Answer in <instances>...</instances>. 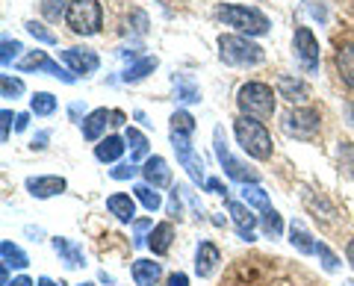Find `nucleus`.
I'll return each mask as SVG.
<instances>
[{"label":"nucleus","mask_w":354,"mask_h":286,"mask_svg":"<svg viewBox=\"0 0 354 286\" xmlns=\"http://www.w3.org/2000/svg\"><path fill=\"white\" fill-rule=\"evenodd\" d=\"M48 139H50V133H48V130H41V133H39L36 139H32V148H36V151L48 148Z\"/></svg>","instance_id":"48"},{"label":"nucleus","mask_w":354,"mask_h":286,"mask_svg":"<svg viewBox=\"0 0 354 286\" xmlns=\"http://www.w3.org/2000/svg\"><path fill=\"white\" fill-rule=\"evenodd\" d=\"M213 151H216V157H218V162H221V169H225V174H227L230 180H236V183H242V186H248V183H257V180H260V178H257V171L248 169L245 162L236 160L234 153H230L227 139H225V130H221V127L213 130Z\"/></svg>","instance_id":"6"},{"label":"nucleus","mask_w":354,"mask_h":286,"mask_svg":"<svg viewBox=\"0 0 354 286\" xmlns=\"http://www.w3.org/2000/svg\"><path fill=\"white\" fill-rule=\"evenodd\" d=\"M133 198L145 207L148 213H157L160 207H162V198H160V192L153 189V186H148V183H139V186H133Z\"/></svg>","instance_id":"28"},{"label":"nucleus","mask_w":354,"mask_h":286,"mask_svg":"<svg viewBox=\"0 0 354 286\" xmlns=\"http://www.w3.org/2000/svg\"><path fill=\"white\" fill-rule=\"evenodd\" d=\"M278 97L290 101L292 106L304 104L310 97V86H307V80H301V77H295V74H281L278 77Z\"/></svg>","instance_id":"14"},{"label":"nucleus","mask_w":354,"mask_h":286,"mask_svg":"<svg viewBox=\"0 0 354 286\" xmlns=\"http://www.w3.org/2000/svg\"><path fill=\"white\" fill-rule=\"evenodd\" d=\"M351 286H354V283H351Z\"/></svg>","instance_id":"58"},{"label":"nucleus","mask_w":354,"mask_h":286,"mask_svg":"<svg viewBox=\"0 0 354 286\" xmlns=\"http://www.w3.org/2000/svg\"><path fill=\"white\" fill-rule=\"evenodd\" d=\"M68 3H71V0H41L39 9H41L44 21H50V24H59V21L68 15Z\"/></svg>","instance_id":"30"},{"label":"nucleus","mask_w":354,"mask_h":286,"mask_svg":"<svg viewBox=\"0 0 354 286\" xmlns=\"http://www.w3.org/2000/svg\"><path fill=\"white\" fill-rule=\"evenodd\" d=\"M0 92H3V97H21L24 95V83L18 80V77H12V74H3L0 77Z\"/></svg>","instance_id":"38"},{"label":"nucleus","mask_w":354,"mask_h":286,"mask_svg":"<svg viewBox=\"0 0 354 286\" xmlns=\"http://www.w3.org/2000/svg\"><path fill=\"white\" fill-rule=\"evenodd\" d=\"M165 286H189V278H186L183 271H174V274H169V283Z\"/></svg>","instance_id":"47"},{"label":"nucleus","mask_w":354,"mask_h":286,"mask_svg":"<svg viewBox=\"0 0 354 286\" xmlns=\"http://www.w3.org/2000/svg\"><path fill=\"white\" fill-rule=\"evenodd\" d=\"M65 189H68V180H65V178H57V174L27 178V192H30L32 198H39V201H44V198H53V195H62Z\"/></svg>","instance_id":"13"},{"label":"nucleus","mask_w":354,"mask_h":286,"mask_svg":"<svg viewBox=\"0 0 354 286\" xmlns=\"http://www.w3.org/2000/svg\"><path fill=\"white\" fill-rule=\"evenodd\" d=\"M334 65H337V74L339 80L354 89V41H346V45L337 48V57H334Z\"/></svg>","instance_id":"19"},{"label":"nucleus","mask_w":354,"mask_h":286,"mask_svg":"<svg viewBox=\"0 0 354 286\" xmlns=\"http://www.w3.org/2000/svg\"><path fill=\"white\" fill-rule=\"evenodd\" d=\"M21 50H24V45H21L18 39L3 36V41H0V62H3V68H9V65H12V59L18 57Z\"/></svg>","instance_id":"37"},{"label":"nucleus","mask_w":354,"mask_h":286,"mask_svg":"<svg viewBox=\"0 0 354 286\" xmlns=\"http://www.w3.org/2000/svg\"><path fill=\"white\" fill-rule=\"evenodd\" d=\"M18 71L21 74H50V77H57V80H62V83H77V74L71 71V68H62V65L57 62V59H50L44 50H30L24 59L18 62Z\"/></svg>","instance_id":"9"},{"label":"nucleus","mask_w":354,"mask_h":286,"mask_svg":"<svg viewBox=\"0 0 354 286\" xmlns=\"http://www.w3.org/2000/svg\"><path fill=\"white\" fill-rule=\"evenodd\" d=\"M346 115H348V124L354 127V101H351V104L346 106Z\"/></svg>","instance_id":"54"},{"label":"nucleus","mask_w":354,"mask_h":286,"mask_svg":"<svg viewBox=\"0 0 354 286\" xmlns=\"http://www.w3.org/2000/svg\"><path fill=\"white\" fill-rule=\"evenodd\" d=\"M106 210L113 213L118 222L130 225L133 218H136V198H130V195H124V192H115V195L106 198Z\"/></svg>","instance_id":"18"},{"label":"nucleus","mask_w":354,"mask_h":286,"mask_svg":"<svg viewBox=\"0 0 354 286\" xmlns=\"http://www.w3.org/2000/svg\"><path fill=\"white\" fill-rule=\"evenodd\" d=\"M180 195H183V186H174V189H171V198H169V216H174V218H180V216H183Z\"/></svg>","instance_id":"43"},{"label":"nucleus","mask_w":354,"mask_h":286,"mask_svg":"<svg viewBox=\"0 0 354 286\" xmlns=\"http://www.w3.org/2000/svg\"><path fill=\"white\" fill-rule=\"evenodd\" d=\"M65 24H68L71 32H77V36H95V32H101V27H104L101 0H71Z\"/></svg>","instance_id":"5"},{"label":"nucleus","mask_w":354,"mask_h":286,"mask_svg":"<svg viewBox=\"0 0 354 286\" xmlns=\"http://www.w3.org/2000/svg\"><path fill=\"white\" fill-rule=\"evenodd\" d=\"M260 227H263V233L266 236H281L283 233V218L278 210H266L260 216Z\"/></svg>","instance_id":"35"},{"label":"nucleus","mask_w":354,"mask_h":286,"mask_svg":"<svg viewBox=\"0 0 354 286\" xmlns=\"http://www.w3.org/2000/svg\"><path fill=\"white\" fill-rule=\"evenodd\" d=\"M227 213L236 225V233L245 242H254V227L260 225V216H254L245 201H227Z\"/></svg>","instance_id":"12"},{"label":"nucleus","mask_w":354,"mask_h":286,"mask_svg":"<svg viewBox=\"0 0 354 286\" xmlns=\"http://www.w3.org/2000/svg\"><path fill=\"white\" fill-rule=\"evenodd\" d=\"M337 160H339V171L354 180V142H339L337 145Z\"/></svg>","instance_id":"33"},{"label":"nucleus","mask_w":354,"mask_h":286,"mask_svg":"<svg viewBox=\"0 0 354 286\" xmlns=\"http://www.w3.org/2000/svg\"><path fill=\"white\" fill-rule=\"evenodd\" d=\"M53 251H57L59 260H62L68 269H80V266H86V257H83L80 245H77V242H71V239L57 236V239H53Z\"/></svg>","instance_id":"20"},{"label":"nucleus","mask_w":354,"mask_h":286,"mask_svg":"<svg viewBox=\"0 0 354 286\" xmlns=\"http://www.w3.org/2000/svg\"><path fill=\"white\" fill-rule=\"evenodd\" d=\"M292 50H295L298 65H301L307 74L319 71V65H322V53H319V39L313 36V30H310V27H295V32H292Z\"/></svg>","instance_id":"8"},{"label":"nucleus","mask_w":354,"mask_h":286,"mask_svg":"<svg viewBox=\"0 0 354 286\" xmlns=\"http://www.w3.org/2000/svg\"><path fill=\"white\" fill-rule=\"evenodd\" d=\"M18 115H12V109H3L0 113V142H9V133H12V121Z\"/></svg>","instance_id":"42"},{"label":"nucleus","mask_w":354,"mask_h":286,"mask_svg":"<svg viewBox=\"0 0 354 286\" xmlns=\"http://www.w3.org/2000/svg\"><path fill=\"white\" fill-rule=\"evenodd\" d=\"M62 62L77 74V77H88L101 68V57L88 48H65L62 50Z\"/></svg>","instance_id":"11"},{"label":"nucleus","mask_w":354,"mask_h":286,"mask_svg":"<svg viewBox=\"0 0 354 286\" xmlns=\"http://www.w3.org/2000/svg\"><path fill=\"white\" fill-rule=\"evenodd\" d=\"M316 254H319V263H322V269H325V271H337V269H339L337 254L325 245V242H319V245H316Z\"/></svg>","instance_id":"40"},{"label":"nucleus","mask_w":354,"mask_h":286,"mask_svg":"<svg viewBox=\"0 0 354 286\" xmlns=\"http://www.w3.org/2000/svg\"><path fill=\"white\" fill-rule=\"evenodd\" d=\"M151 225H153L151 218H139V222L133 225V230H136V239H133V245H145V230H148Z\"/></svg>","instance_id":"44"},{"label":"nucleus","mask_w":354,"mask_h":286,"mask_svg":"<svg viewBox=\"0 0 354 286\" xmlns=\"http://www.w3.org/2000/svg\"><path fill=\"white\" fill-rule=\"evenodd\" d=\"M242 201H245L248 207H257L260 213L266 210H272V204H269V195H266L257 183H248V186H242Z\"/></svg>","instance_id":"31"},{"label":"nucleus","mask_w":354,"mask_h":286,"mask_svg":"<svg viewBox=\"0 0 354 286\" xmlns=\"http://www.w3.org/2000/svg\"><path fill=\"white\" fill-rule=\"evenodd\" d=\"M346 257H348V263H351V269H354V239L348 242V248H346Z\"/></svg>","instance_id":"53"},{"label":"nucleus","mask_w":354,"mask_h":286,"mask_svg":"<svg viewBox=\"0 0 354 286\" xmlns=\"http://www.w3.org/2000/svg\"><path fill=\"white\" fill-rule=\"evenodd\" d=\"M9 283H12V280H9V269L3 266V269H0V286H9Z\"/></svg>","instance_id":"52"},{"label":"nucleus","mask_w":354,"mask_h":286,"mask_svg":"<svg viewBox=\"0 0 354 286\" xmlns=\"http://www.w3.org/2000/svg\"><path fill=\"white\" fill-rule=\"evenodd\" d=\"M319 127H322V115H319V109H313V106H292L290 113L283 115V130L301 142L313 139L319 133Z\"/></svg>","instance_id":"7"},{"label":"nucleus","mask_w":354,"mask_h":286,"mask_svg":"<svg viewBox=\"0 0 354 286\" xmlns=\"http://www.w3.org/2000/svg\"><path fill=\"white\" fill-rule=\"evenodd\" d=\"M204 189L207 192H213V195H227V186L221 183L218 178H207V183H204Z\"/></svg>","instance_id":"46"},{"label":"nucleus","mask_w":354,"mask_h":286,"mask_svg":"<svg viewBox=\"0 0 354 286\" xmlns=\"http://www.w3.org/2000/svg\"><path fill=\"white\" fill-rule=\"evenodd\" d=\"M290 242H292L298 251H301V254H316V242H313V236H310L298 222L290 225Z\"/></svg>","instance_id":"32"},{"label":"nucleus","mask_w":354,"mask_h":286,"mask_svg":"<svg viewBox=\"0 0 354 286\" xmlns=\"http://www.w3.org/2000/svg\"><path fill=\"white\" fill-rule=\"evenodd\" d=\"M218 59L225 65H234V68H257V65L266 59V53L257 41H251L248 36L221 32L218 36Z\"/></svg>","instance_id":"1"},{"label":"nucleus","mask_w":354,"mask_h":286,"mask_svg":"<svg viewBox=\"0 0 354 286\" xmlns=\"http://www.w3.org/2000/svg\"><path fill=\"white\" fill-rule=\"evenodd\" d=\"M30 113L39 115V118H48L57 113V97H53L50 92H36L30 97Z\"/></svg>","instance_id":"29"},{"label":"nucleus","mask_w":354,"mask_h":286,"mask_svg":"<svg viewBox=\"0 0 354 286\" xmlns=\"http://www.w3.org/2000/svg\"><path fill=\"white\" fill-rule=\"evenodd\" d=\"M221 263V254L213 242H201L195 251V274L198 278H209V274L216 271V266Z\"/></svg>","instance_id":"17"},{"label":"nucleus","mask_w":354,"mask_h":286,"mask_svg":"<svg viewBox=\"0 0 354 286\" xmlns=\"http://www.w3.org/2000/svg\"><path fill=\"white\" fill-rule=\"evenodd\" d=\"M124 142L130 148V162H139V160H148V139L142 130L136 127H127L124 130Z\"/></svg>","instance_id":"26"},{"label":"nucleus","mask_w":354,"mask_h":286,"mask_svg":"<svg viewBox=\"0 0 354 286\" xmlns=\"http://www.w3.org/2000/svg\"><path fill=\"white\" fill-rule=\"evenodd\" d=\"M216 18L225 21L227 27H234L239 36H266L272 30V21L266 18L260 9L254 6H242V3H221L216 9Z\"/></svg>","instance_id":"2"},{"label":"nucleus","mask_w":354,"mask_h":286,"mask_svg":"<svg viewBox=\"0 0 354 286\" xmlns=\"http://www.w3.org/2000/svg\"><path fill=\"white\" fill-rule=\"evenodd\" d=\"M304 12L319 21V24H328V6H325V0H304Z\"/></svg>","instance_id":"39"},{"label":"nucleus","mask_w":354,"mask_h":286,"mask_svg":"<svg viewBox=\"0 0 354 286\" xmlns=\"http://www.w3.org/2000/svg\"><path fill=\"white\" fill-rule=\"evenodd\" d=\"M0 260H3L6 269H9V266H12V269H27V266H30V257H27L18 245H12L9 239L0 242Z\"/></svg>","instance_id":"27"},{"label":"nucleus","mask_w":354,"mask_h":286,"mask_svg":"<svg viewBox=\"0 0 354 286\" xmlns=\"http://www.w3.org/2000/svg\"><path fill=\"white\" fill-rule=\"evenodd\" d=\"M162 278V266L153 260H136L133 263V280L136 286H160Z\"/></svg>","instance_id":"21"},{"label":"nucleus","mask_w":354,"mask_h":286,"mask_svg":"<svg viewBox=\"0 0 354 286\" xmlns=\"http://www.w3.org/2000/svg\"><path fill=\"white\" fill-rule=\"evenodd\" d=\"M169 121H171V133H177V136H192L195 133V118L186 113V109H177Z\"/></svg>","instance_id":"34"},{"label":"nucleus","mask_w":354,"mask_h":286,"mask_svg":"<svg viewBox=\"0 0 354 286\" xmlns=\"http://www.w3.org/2000/svg\"><path fill=\"white\" fill-rule=\"evenodd\" d=\"M171 136V148L177 153V162L186 169V174L192 178V183L204 186L207 183V174H204V160L195 153L192 148V136H177V133H169Z\"/></svg>","instance_id":"10"},{"label":"nucleus","mask_w":354,"mask_h":286,"mask_svg":"<svg viewBox=\"0 0 354 286\" xmlns=\"http://www.w3.org/2000/svg\"><path fill=\"white\" fill-rule=\"evenodd\" d=\"M171 83H174V92H177V101H183V104H201V89H198L195 77H189V74H174Z\"/></svg>","instance_id":"23"},{"label":"nucleus","mask_w":354,"mask_h":286,"mask_svg":"<svg viewBox=\"0 0 354 286\" xmlns=\"http://www.w3.org/2000/svg\"><path fill=\"white\" fill-rule=\"evenodd\" d=\"M24 30H27L36 41H41V45H57V32L48 30V27L41 24V21H24Z\"/></svg>","instance_id":"36"},{"label":"nucleus","mask_w":354,"mask_h":286,"mask_svg":"<svg viewBox=\"0 0 354 286\" xmlns=\"http://www.w3.org/2000/svg\"><path fill=\"white\" fill-rule=\"evenodd\" d=\"M9 286H36V283H32L30 278H24V274H21V278H15V280L9 283Z\"/></svg>","instance_id":"51"},{"label":"nucleus","mask_w":354,"mask_h":286,"mask_svg":"<svg viewBox=\"0 0 354 286\" xmlns=\"http://www.w3.org/2000/svg\"><path fill=\"white\" fill-rule=\"evenodd\" d=\"M77 286H95V283H77Z\"/></svg>","instance_id":"57"},{"label":"nucleus","mask_w":354,"mask_h":286,"mask_svg":"<svg viewBox=\"0 0 354 286\" xmlns=\"http://www.w3.org/2000/svg\"><path fill=\"white\" fill-rule=\"evenodd\" d=\"M133 24H136L133 30H136L139 36H145V32H148V15L142 12V9H133Z\"/></svg>","instance_id":"45"},{"label":"nucleus","mask_w":354,"mask_h":286,"mask_svg":"<svg viewBox=\"0 0 354 286\" xmlns=\"http://www.w3.org/2000/svg\"><path fill=\"white\" fill-rule=\"evenodd\" d=\"M139 171H142V169L136 166V162H124V166L109 169V178H113V180H133Z\"/></svg>","instance_id":"41"},{"label":"nucleus","mask_w":354,"mask_h":286,"mask_svg":"<svg viewBox=\"0 0 354 286\" xmlns=\"http://www.w3.org/2000/svg\"><path fill=\"white\" fill-rule=\"evenodd\" d=\"M80 113H83V104H80V101H74V104L68 106V115H71V121H80Z\"/></svg>","instance_id":"50"},{"label":"nucleus","mask_w":354,"mask_h":286,"mask_svg":"<svg viewBox=\"0 0 354 286\" xmlns=\"http://www.w3.org/2000/svg\"><path fill=\"white\" fill-rule=\"evenodd\" d=\"M274 97H278V92H274L272 86L251 80V83H245V86H239V92H236V106H239L242 115L266 121V118L274 115Z\"/></svg>","instance_id":"4"},{"label":"nucleus","mask_w":354,"mask_h":286,"mask_svg":"<svg viewBox=\"0 0 354 286\" xmlns=\"http://www.w3.org/2000/svg\"><path fill=\"white\" fill-rule=\"evenodd\" d=\"M109 118H113V113H109V109H92V113H88V115L80 121L83 139H86V142H101L106 124H113Z\"/></svg>","instance_id":"16"},{"label":"nucleus","mask_w":354,"mask_h":286,"mask_svg":"<svg viewBox=\"0 0 354 286\" xmlns=\"http://www.w3.org/2000/svg\"><path fill=\"white\" fill-rule=\"evenodd\" d=\"M234 133H236V142H239V148L248 153V157L254 160H269L272 157V136H269V130H266L263 121L257 118H248V115H239L234 121Z\"/></svg>","instance_id":"3"},{"label":"nucleus","mask_w":354,"mask_h":286,"mask_svg":"<svg viewBox=\"0 0 354 286\" xmlns=\"http://www.w3.org/2000/svg\"><path fill=\"white\" fill-rule=\"evenodd\" d=\"M124 148H127V142L121 136H104L95 145V160L97 162H118L121 153H124Z\"/></svg>","instance_id":"22"},{"label":"nucleus","mask_w":354,"mask_h":286,"mask_svg":"<svg viewBox=\"0 0 354 286\" xmlns=\"http://www.w3.org/2000/svg\"><path fill=\"white\" fill-rule=\"evenodd\" d=\"M142 178H145V183L153 186V189H165V186H171V169L162 157L153 153V157L145 160V166H142Z\"/></svg>","instance_id":"15"},{"label":"nucleus","mask_w":354,"mask_h":286,"mask_svg":"<svg viewBox=\"0 0 354 286\" xmlns=\"http://www.w3.org/2000/svg\"><path fill=\"white\" fill-rule=\"evenodd\" d=\"M171 239H174V227L169 222H160V225H153L151 230V236H148V248L153 251V254H169V248H171Z\"/></svg>","instance_id":"24"},{"label":"nucleus","mask_w":354,"mask_h":286,"mask_svg":"<svg viewBox=\"0 0 354 286\" xmlns=\"http://www.w3.org/2000/svg\"><path fill=\"white\" fill-rule=\"evenodd\" d=\"M113 124H124V113H113Z\"/></svg>","instance_id":"55"},{"label":"nucleus","mask_w":354,"mask_h":286,"mask_svg":"<svg viewBox=\"0 0 354 286\" xmlns=\"http://www.w3.org/2000/svg\"><path fill=\"white\" fill-rule=\"evenodd\" d=\"M36 286H57V283H53L50 278H39V283H36Z\"/></svg>","instance_id":"56"},{"label":"nucleus","mask_w":354,"mask_h":286,"mask_svg":"<svg viewBox=\"0 0 354 286\" xmlns=\"http://www.w3.org/2000/svg\"><path fill=\"white\" fill-rule=\"evenodd\" d=\"M27 124H30V113H18V118H15V130H18V133H24Z\"/></svg>","instance_id":"49"},{"label":"nucleus","mask_w":354,"mask_h":286,"mask_svg":"<svg viewBox=\"0 0 354 286\" xmlns=\"http://www.w3.org/2000/svg\"><path fill=\"white\" fill-rule=\"evenodd\" d=\"M157 65H160L157 57H142V59L133 62L124 74H121V80H124V83H139V80H145L148 74L157 71Z\"/></svg>","instance_id":"25"}]
</instances>
